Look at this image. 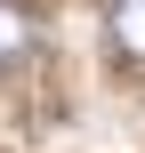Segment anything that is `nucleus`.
<instances>
[{
	"mask_svg": "<svg viewBox=\"0 0 145 153\" xmlns=\"http://www.w3.org/2000/svg\"><path fill=\"white\" fill-rule=\"evenodd\" d=\"M24 56H32V16H24L16 0H0V73L24 65Z\"/></svg>",
	"mask_w": 145,
	"mask_h": 153,
	"instance_id": "f03ea898",
	"label": "nucleus"
},
{
	"mask_svg": "<svg viewBox=\"0 0 145 153\" xmlns=\"http://www.w3.org/2000/svg\"><path fill=\"white\" fill-rule=\"evenodd\" d=\"M105 40H113V56L145 65V0H113V16H105Z\"/></svg>",
	"mask_w": 145,
	"mask_h": 153,
	"instance_id": "f257e3e1",
	"label": "nucleus"
}]
</instances>
